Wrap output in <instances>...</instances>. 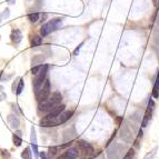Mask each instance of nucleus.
Instances as JSON below:
<instances>
[{
  "mask_svg": "<svg viewBox=\"0 0 159 159\" xmlns=\"http://www.w3.org/2000/svg\"><path fill=\"white\" fill-rule=\"evenodd\" d=\"M61 100H62V96H61V93H58V91H56V93H53L48 99L38 102V111L43 112V114H46V112L49 114L55 107L60 105Z\"/></svg>",
  "mask_w": 159,
  "mask_h": 159,
  "instance_id": "obj_1",
  "label": "nucleus"
},
{
  "mask_svg": "<svg viewBox=\"0 0 159 159\" xmlns=\"http://www.w3.org/2000/svg\"><path fill=\"white\" fill-rule=\"evenodd\" d=\"M61 25H62V19L61 18H55L52 20H50V21H48L47 24H45L41 27V30H40L41 36L46 37V36H48L51 32L56 31L57 29L60 28Z\"/></svg>",
  "mask_w": 159,
  "mask_h": 159,
  "instance_id": "obj_2",
  "label": "nucleus"
},
{
  "mask_svg": "<svg viewBox=\"0 0 159 159\" xmlns=\"http://www.w3.org/2000/svg\"><path fill=\"white\" fill-rule=\"evenodd\" d=\"M47 71H48V65H43V69H41L37 75H34V81H32V86H34V90L36 93L41 89V87H43V84H45Z\"/></svg>",
  "mask_w": 159,
  "mask_h": 159,
  "instance_id": "obj_3",
  "label": "nucleus"
},
{
  "mask_svg": "<svg viewBox=\"0 0 159 159\" xmlns=\"http://www.w3.org/2000/svg\"><path fill=\"white\" fill-rule=\"evenodd\" d=\"M65 108H66L65 105H58L57 107H55L49 114H47V116L43 117V119L40 120V126L41 127H47L48 122L51 121L52 119H55L56 117H58L62 111H65Z\"/></svg>",
  "mask_w": 159,
  "mask_h": 159,
  "instance_id": "obj_4",
  "label": "nucleus"
},
{
  "mask_svg": "<svg viewBox=\"0 0 159 159\" xmlns=\"http://www.w3.org/2000/svg\"><path fill=\"white\" fill-rule=\"evenodd\" d=\"M74 115V110H65L62 111L58 117H56L55 119H52L51 121H49L47 124V127H55V126L61 125V124H65L67 120H69Z\"/></svg>",
  "mask_w": 159,
  "mask_h": 159,
  "instance_id": "obj_5",
  "label": "nucleus"
},
{
  "mask_svg": "<svg viewBox=\"0 0 159 159\" xmlns=\"http://www.w3.org/2000/svg\"><path fill=\"white\" fill-rule=\"evenodd\" d=\"M36 97H37L38 102H39V101L46 100V99H48L50 97V82H49L48 79H46L45 84H43V86L41 87V89L36 93Z\"/></svg>",
  "mask_w": 159,
  "mask_h": 159,
  "instance_id": "obj_6",
  "label": "nucleus"
},
{
  "mask_svg": "<svg viewBox=\"0 0 159 159\" xmlns=\"http://www.w3.org/2000/svg\"><path fill=\"white\" fill-rule=\"evenodd\" d=\"M124 147L119 146V145H114V146L109 147L107 150V156L108 159H119L121 156V151Z\"/></svg>",
  "mask_w": 159,
  "mask_h": 159,
  "instance_id": "obj_7",
  "label": "nucleus"
},
{
  "mask_svg": "<svg viewBox=\"0 0 159 159\" xmlns=\"http://www.w3.org/2000/svg\"><path fill=\"white\" fill-rule=\"evenodd\" d=\"M78 154H79V149L76 147H70L62 155L57 157L56 159H77Z\"/></svg>",
  "mask_w": 159,
  "mask_h": 159,
  "instance_id": "obj_8",
  "label": "nucleus"
},
{
  "mask_svg": "<svg viewBox=\"0 0 159 159\" xmlns=\"http://www.w3.org/2000/svg\"><path fill=\"white\" fill-rule=\"evenodd\" d=\"M77 145H78V149H79V150L81 151L84 155H87V156H89V155H91L93 152V147L91 146L89 143H87V141L78 140Z\"/></svg>",
  "mask_w": 159,
  "mask_h": 159,
  "instance_id": "obj_9",
  "label": "nucleus"
},
{
  "mask_svg": "<svg viewBox=\"0 0 159 159\" xmlns=\"http://www.w3.org/2000/svg\"><path fill=\"white\" fill-rule=\"evenodd\" d=\"M154 108H155V102L152 99H150L148 102V107H147V110H146V114H145V118L143 120V124L141 126L143 127H146L148 121L151 119V116H152V111H154Z\"/></svg>",
  "mask_w": 159,
  "mask_h": 159,
  "instance_id": "obj_10",
  "label": "nucleus"
},
{
  "mask_svg": "<svg viewBox=\"0 0 159 159\" xmlns=\"http://www.w3.org/2000/svg\"><path fill=\"white\" fill-rule=\"evenodd\" d=\"M30 141H31L32 151H34L36 159L38 158V145H37V135H36V129L34 127L31 128V135H30Z\"/></svg>",
  "mask_w": 159,
  "mask_h": 159,
  "instance_id": "obj_11",
  "label": "nucleus"
},
{
  "mask_svg": "<svg viewBox=\"0 0 159 159\" xmlns=\"http://www.w3.org/2000/svg\"><path fill=\"white\" fill-rule=\"evenodd\" d=\"M10 39H11V41H12L13 43H16V45L20 43V41L22 40L21 31L19 29H12V31H11V34H10Z\"/></svg>",
  "mask_w": 159,
  "mask_h": 159,
  "instance_id": "obj_12",
  "label": "nucleus"
},
{
  "mask_svg": "<svg viewBox=\"0 0 159 159\" xmlns=\"http://www.w3.org/2000/svg\"><path fill=\"white\" fill-rule=\"evenodd\" d=\"M131 131L129 130V128L127 127V126H122V129H121V135H120V137H121L122 140H125L126 143H131Z\"/></svg>",
  "mask_w": 159,
  "mask_h": 159,
  "instance_id": "obj_13",
  "label": "nucleus"
},
{
  "mask_svg": "<svg viewBox=\"0 0 159 159\" xmlns=\"http://www.w3.org/2000/svg\"><path fill=\"white\" fill-rule=\"evenodd\" d=\"M7 121H8V124L12 128H18L19 125H20V121H19V119L17 118L16 115H9L7 117Z\"/></svg>",
  "mask_w": 159,
  "mask_h": 159,
  "instance_id": "obj_14",
  "label": "nucleus"
},
{
  "mask_svg": "<svg viewBox=\"0 0 159 159\" xmlns=\"http://www.w3.org/2000/svg\"><path fill=\"white\" fill-rule=\"evenodd\" d=\"M12 141H13V145H15L16 147L21 146V143H22L21 131H17V133L13 134V136H12Z\"/></svg>",
  "mask_w": 159,
  "mask_h": 159,
  "instance_id": "obj_15",
  "label": "nucleus"
},
{
  "mask_svg": "<svg viewBox=\"0 0 159 159\" xmlns=\"http://www.w3.org/2000/svg\"><path fill=\"white\" fill-rule=\"evenodd\" d=\"M45 60V57L43 55H37V56H34L32 58L31 62H32V66H37V65H41Z\"/></svg>",
  "mask_w": 159,
  "mask_h": 159,
  "instance_id": "obj_16",
  "label": "nucleus"
},
{
  "mask_svg": "<svg viewBox=\"0 0 159 159\" xmlns=\"http://www.w3.org/2000/svg\"><path fill=\"white\" fill-rule=\"evenodd\" d=\"M152 96H154L155 98H158V97H159V72H158V75H157L156 82H155V85H154V90H152Z\"/></svg>",
  "mask_w": 159,
  "mask_h": 159,
  "instance_id": "obj_17",
  "label": "nucleus"
},
{
  "mask_svg": "<svg viewBox=\"0 0 159 159\" xmlns=\"http://www.w3.org/2000/svg\"><path fill=\"white\" fill-rule=\"evenodd\" d=\"M21 157H22V159H32L31 149H30L29 147H26V148H25L24 150H22Z\"/></svg>",
  "mask_w": 159,
  "mask_h": 159,
  "instance_id": "obj_18",
  "label": "nucleus"
},
{
  "mask_svg": "<svg viewBox=\"0 0 159 159\" xmlns=\"http://www.w3.org/2000/svg\"><path fill=\"white\" fill-rule=\"evenodd\" d=\"M41 43H43V39H41V37H39V36H34V38H32L31 40V46L32 47H38V46L41 45Z\"/></svg>",
  "mask_w": 159,
  "mask_h": 159,
  "instance_id": "obj_19",
  "label": "nucleus"
},
{
  "mask_svg": "<svg viewBox=\"0 0 159 159\" xmlns=\"http://www.w3.org/2000/svg\"><path fill=\"white\" fill-rule=\"evenodd\" d=\"M157 151H158V147H154V148L151 149L150 151H149L148 154L145 156V158L143 159H154V157L156 156V154H157Z\"/></svg>",
  "mask_w": 159,
  "mask_h": 159,
  "instance_id": "obj_20",
  "label": "nucleus"
},
{
  "mask_svg": "<svg viewBox=\"0 0 159 159\" xmlns=\"http://www.w3.org/2000/svg\"><path fill=\"white\" fill-rule=\"evenodd\" d=\"M24 90V80L20 78L19 79V82H18V86H17V89H16V93L17 95H20Z\"/></svg>",
  "mask_w": 159,
  "mask_h": 159,
  "instance_id": "obj_21",
  "label": "nucleus"
},
{
  "mask_svg": "<svg viewBox=\"0 0 159 159\" xmlns=\"http://www.w3.org/2000/svg\"><path fill=\"white\" fill-rule=\"evenodd\" d=\"M28 18H29V20L31 22H37L38 20H39V15H38L37 12L29 13V15H28Z\"/></svg>",
  "mask_w": 159,
  "mask_h": 159,
  "instance_id": "obj_22",
  "label": "nucleus"
},
{
  "mask_svg": "<svg viewBox=\"0 0 159 159\" xmlns=\"http://www.w3.org/2000/svg\"><path fill=\"white\" fill-rule=\"evenodd\" d=\"M43 64H41V65H37V66H34L31 68V74L32 75H37L38 72H39L41 69H43Z\"/></svg>",
  "mask_w": 159,
  "mask_h": 159,
  "instance_id": "obj_23",
  "label": "nucleus"
},
{
  "mask_svg": "<svg viewBox=\"0 0 159 159\" xmlns=\"http://www.w3.org/2000/svg\"><path fill=\"white\" fill-rule=\"evenodd\" d=\"M0 155L3 159H10V152L7 149H1L0 150Z\"/></svg>",
  "mask_w": 159,
  "mask_h": 159,
  "instance_id": "obj_24",
  "label": "nucleus"
},
{
  "mask_svg": "<svg viewBox=\"0 0 159 159\" xmlns=\"http://www.w3.org/2000/svg\"><path fill=\"white\" fill-rule=\"evenodd\" d=\"M59 147H51V148H49V156L50 157H53L55 155H57V151L59 150Z\"/></svg>",
  "mask_w": 159,
  "mask_h": 159,
  "instance_id": "obj_25",
  "label": "nucleus"
},
{
  "mask_svg": "<svg viewBox=\"0 0 159 159\" xmlns=\"http://www.w3.org/2000/svg\"><path fill=\"white\" fill-rule=\"evenodd\" d=\"M134 156H135V150H134V149L131 148V149H129V150H128V154L126 155V159L133 158Z\"/></svg>",
  "mask_w": 159,
  "mask_h": 159,
  "instance_id": "obj_26",
  "label": "nucleus"
},
{
  "mask_svg": "<svg viewBox=\"0 0 159 159\" xmlns=\"http://www.w3.org/2000/svg\"><path fill=\"white\" fill-rule=\"evenodd\" d=\"M5 98H6V93H5V90H3V87L0 86V101H2Z\"/></svg>",
  "mask_w": 159,
  "mask_h": 159,
  "instance_id": "obj_27",
  "label": "nucleus"
},
{
  "mask_svg": "<svg viewBox=\"0 0 159 159\" xmlns=\"http://www.w3.org/2000/svg\"><path fill=\"white\" fill-rule=\"evenodd\" d=\"M82 45H84V43H81V45H80V46H78V48H76V50L74 51V55H75V56H77V55H78V52H79L80 48H81V46H82Z\"/></svg>",
  "mask_w": 159,
  "mask_h": 159,
  "instance_id": "obj_28",
  "label": "nucleus"
},
{
  "mask_svg": "<svg viewBox=\"0 0 159 159\" xmlns=\"http://www.w3.org/2000/svg\"><path fill=\"white\" fill-rule=\"evenodd\" d=\"M40 158H41V159H48L47 154H46V152H43V151H41V152H40Z\"/></svg>",
  "mask_w": 159,
  "mask_h": 159,
  "instance_id": "obj_29",
  "label": "nucleus"
},
{
  "mask_svg": "<svg viewBox=\"0 0 159 159\" xmlns=\"http://www.w3.org/2000/svg\"><path fill=\"white\" fill-rule=\"evenodd\" d=\"M154 1V5L156 6V7H158L159 6V0H152Z\"/></svg>",
  "mask_w": 159,
  "mask_h": 159,
  "instance_id": "obj_30",
  "label": "nucleus"
},
{
  "mask_svg": "<svg viewBox=\"0 0 159 159\" xmlns=\"http://www.w3.org/2000/svg\"><path fill=\"white\" fill-rule=\"evenodd\" d=\"M8 16H9V10L7 9V11H5V12H3V17H8Z\"/></svg>",
  "mask_w": 159,
  "mask_h": 159,
  "instance_id": "obj_31",
  "label": "nucleus"
},
{
  "mask_svg": "<svg viewBox=\"0 0 159 159\" xmlns=\"http://www.w3.org/2000/svg\"><path fill=\"white\" fill-rule=\"evenodd\" d=\"M121 120H122V118H121V117H119V118H118V119H117V124H118V125H119L120 122H121Z\"/></svg>",
  "mask_w": 159,
  "mask_h": 159,
  "instance_id": "obj_32",
  "label": "nucleus"
},
{
  "mask_svg": "<svg viewBox=\"0 0 159 159\" xmlns=\"http://www.w3.org/2000/svg\"><path fill=\"white\" fill-rule=\"evenodd\" d=\"M157 28L159 30V13H158V18H157Z\"/></svg>",
  "mask_w": 159,
  "mask_h": 159,
  "instance_id": "obj_33",
  "label": "nucleus"
},
{
  "mask_svg": "<svg viewBox=\"0 0 159 159\" xmlns=\"http://www.w3.org/2000/svg\"><path fill=\"white\" fill-rule=\"evenodd\" d=\"M143 136V131L141 130H139V134H138V137H141Z\"/></svg>",
  "mask_w": 159,
  "mask_h": 159,
  "instance_id": "obj_34",
  "label": "nucleus"
},
{
  "mask_svg": "<svg viewBox=\"0 0 159 159\" xmlns=\"http://www.w3.org/2000/svg\"><path fill=\"white\" fill-rule=\"evenodd\" d=\"M84 159H88V158H84Z\"/></svg>",
  "mask_w": 159,
  "mask_h": 159,
  "instance_id": "obj_35",
  "label": "nucleus"
},
{
  "mask_svg": "<svg viewBox=\"0 0 159 159\" xmlns=\"http://www.w3.org/2000/svg\"><path fill=\"white\" fill-rule=\"evenodd\" d=\"M8 1H9V0H8Z\"/></svg>",
  "mask_w": 159,
  "mask_h": 159,
  "instance_id": "obj_36",
  "label": "nucleus"
}]
</instances>
